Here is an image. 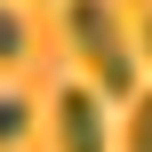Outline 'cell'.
Instances as JSON below:
<instances>
[{
  "instance_id": "cell-5",
  "label": "cell",
  "mask_w": 152,
  "mask_h": 152,
  "mask_svg": "<svg viewBox=\"0 0 152 152\" xmlns=\"http://www.w3.org/2000/svg\"><path fill=\"white\" fill-rule=\"evenodd\" d=\"M128 152H152V96H136V112H128Z\"/></svg>"
},
{
  "instance_id": "cell-3",
  "label": "cell",
  "mask_w": 152,
  "mask_h": 152,
  "mask_svg": "<svg viewBox=\"0 0 152 152\" xmlns=\"http://www.w3.org/2000/svg\"><path fill=\"white\" fill-rule=\"evenodd\" d=\"M24 48H32V32H24V16H16L8 0H0V64H16Z\"/></svg>"
},
{
  "instance_id": "cell-1",
  "label": "cell",
  "mask_w": 152,
  "mask_h": 152,
  "mask_svg": "<svg viewBox=\"0 0 152 152\" xmlns=\"http://www.w3.org/2000/svg\"><path fill=\"white\" fill-rule=\"evenodd\" d=\"M64 40L80 48L96 96L128 104V88H136V48H128V24L112 16V0H64Z\"/></svg>"
},
{
  "instance_id": "cell-6",
  "label": "cell",
  "mask_w": 152,
  "mask_h": 152,
  "mask_svg": "<svg viewBox=\"0 0 152 152\" xmlns=\"http://www.w3.org/2000/svg\"><path fill=\"white\" fill-rule=\"evenodd\" d=\"M144 56H152V16H144Z\"/></svg>"
},
{
  "instance_id": "cell-4",
  "label": "cell",
  "mask_w": 152,
  "mask_h": 152,
  "mask_svg": "<svg viewBox=\"0 0 152 152\" xmlns=\"http://www.w3.org/2000/svg\"><path fill=\"white\" fill-rule=\"evenodd\" d=\"M24 128H32L24 96H0V144H24Z\"/></svg>"
},
{
  "instance_id": "cell-2",
  "label": "cell",
  "mask_w": 152,
  "mask_h": 152,
  "mask_svg": "<svg viewBox=\"0 0 152 152\" xmlns=\"http://www.w3.org/2000/svg\"><path fill=\"white\" fill-rule=\"evenodd\" d=\"M56 144H64V152H112L96 88H56Z\"/></svg>"
}]
</instances>
